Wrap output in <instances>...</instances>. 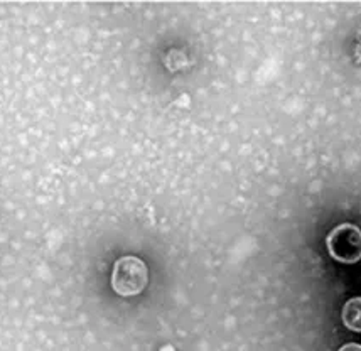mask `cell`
<instances>
[{"label":"cell","mask_w":361,"mask_h":351,"mask_svg":"<svg viewBox=\"0 0 361 351\" xmlns=\"http://www.w3.org/2000/svg\"><path fill=\"white\" fill-rule=\"evenodd\" d=\"M339 351H361V345H356V343L345 345Z\"/></svg>","instance_id":"277c9868"},{"label":"cell","mask_w":361,"mask_h":351,"mask_svg":"<svg viewBox=\"0 0 361 351\" xmlns=\"http://www.w3.org/2000/svg\"><path fill=\"white\" fill-rule=\"evenodd\" d=\"M343 323L351 331L361 333V297L350 299L343 307Z\"/></svg>","instance_id":"3957f363"},{"label":"cell","mask_w":361,"mask_h":351,"mask_svg":"<svg viewBox=\"0 0 361 351\" xmlns=\"http://www.w3.org/2000/svg\"><path fill=\"white\" fill-rule=\"evenodd\" d=\"M328 250L333 259L345 264L361 260V230L358 226L345 223L333 230L326 238Z\"/></svg>","instance_id":"7a4b0ae2"},{"label":"cell","mask_w":361,"mask_h":351,"mask_svg":"<svg viewBox=\"0 0 361 351\" xmlns=\"http://www.w3.org/2000/svg\"><path fill=\"white\" fill-rule=\"evenodd\" d=\"M147 265L134 255L122 257L115 262L111 273V288L123 297L135 295L144 290L147 285Z\"/></svg>","instance_id":"6da1fadb"}]
</instances>
